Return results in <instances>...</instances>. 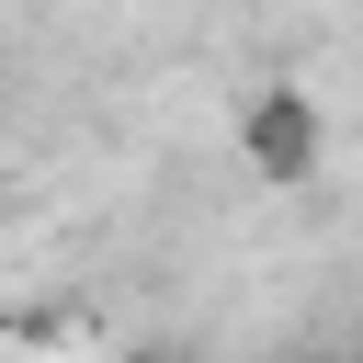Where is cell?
<instances>
[{"label": "cell", "instance_id": "obj_3", "mask_svg": "<svg viewBox=\"0 0 363 363\" xmlns=\"http://www.w3.org/2000/svg\"><path fill=\"white\" fill-rule=\"evenodd\" d=\"M284 363H329V352H284Z\"/></svg>", "mask_w": 363, "mask_h": 363}, {"label": "cell", "instance_id": "obj_2", "mask_svg": "<svg viewBox=\"0 0 363 363\" xmlns=\"http://www.w3.org/2000/svg\"><path fill=\"white\" fill-rule=\"evenodd\" d=\"M125 363H204V352H182V340H136Z\"/></svg>", "mask_w": 363, "mask_h": 363}, {"label": "cell", "instance_id": "obj_1", "mask_svg": "<svg viewBox=\"0 0 363 363\" xmlns=\"http://www.w3.org/2000/svg\"><path fill=\"white\" fill-rule=\"evenodd\" d=\"M238 159H250V182H272V193H318V170H329V113H318V91H306V79H261V91L238 102Z\"/></svg>", "mask_w": 363, "mask_h": 363}]
</instances>
